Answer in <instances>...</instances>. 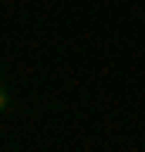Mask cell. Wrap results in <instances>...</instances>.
<instances>
[{"instance_id":"obj_1","label":"cell","mask_w":145,"mask_h":152,"mask_svg":"<svg viewBox=\"0 0 145 152\" xmlns=\"http://www.w3.org/2000/svg\"><path fill=\"white\" fill-rule=\"evenodd\" d=\"M7 102H10V98H7V91H4V88H0V112L7 108Z\"/></svg>"}]
</instances>
